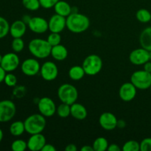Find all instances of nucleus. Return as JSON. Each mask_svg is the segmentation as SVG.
<instances>
[{"mask_svg":"<svg viewBox=\"0 0 151 151\" xmlns=\"http://www.w3.org/2000/svg\"><path fill=\"white\" fill-rule=\"evenodd\" d=\"M90 20L86 15L72 13L66 17V28L73 33H81L88 29Z\"/></svg>","mask_w":151,"mask_h":151,"instance_id":"1","label":"nucleus"},{"mask_svg":"<svg viewBox=\"0 0 151 151\" xmlns=\"http://www.w3.org/2000/svg\"><path fill=\"white\" fill-rule=\"evenodd\" d=\"M28 50L37 59H45L51 55L52 46L43 38H33L28 44Z\"/></svg>","mask_w":151,"mask_h":151,"instance_id":"2","label":"nucleus"},{"mask_svg":"<svg viewBox=\"0 0 151 151\" xmlns=\"http://www.w3.org/2000/svg\"><path fill=\"white\" fill-rule=\"evenodd\" d=\"M25 132L29 135L42 133L47 126V119L41 114H33L25 119L24 121Z\"/></svg>","mask_w":151,"mask_h":151,"instance_id":"3","label":"nucleus"},{"mask_svg":"<svg viewBox=\"0 0 151 151\" xmlns=\"http://www.w3.org/2000/svg\"><path fill=\"white\" fill-rule=\"evenodd\" d=\"M58 97L61 103L72 105L78 98V91L76 87L70 83H63L58 89Z\"/></svg>","mask_w":151,"mask_h":151,"instance_id":"4","label":"nucleus"},{"mask_svg":"<svg viewBox=\"0 0 151 151\" xmlns=\"http://www.w3.org/2000/svg\"><path fill=\"white\" fill-rule=\"evenodd\" d=\"M86 75L94 76L97 75L103 68V60L101 58L95 54H91L86 57L82 64Z\"/></svg>","mask_w":151,"mask_h":151,"instance_id":"5","label":"nucleus"},{"mask_svg":"<svg viewBox=\"0 0 151 151\" xmlns=\"http://www.w3.org/2000/svg\"><path fill=\"white\" fill-rule=\"evenodd\" d=\"M131 82L137 89H148L151 86V73L144 69L135 71L131 75Z\"/></svg>","mask_w":151,"mask_h":151,"instance_id":"6","label":"nucleus"},{"mask_svg":"<svg viewBox=\"0 0 151 151\" xmlns=\"http://www.w3.org/2000/svg\"><path fill=\"white\" fill-rule=\"evenodd\" d=\"M16 113V106L12 100L0 101V122H7L11 120Z\"/></svg>","mask_w":151,"mask_h":151,"instance_id":"7","label":"nucleus"},{"mask_svg":"<svg viewBox=\"0 0 151 151\" xmlns=\"http://www.w3.org/2000/svg\"><path fill=\"white\" fill-rule=\"evenodd\" d=\"M37 106L39 113L46 118L51 117L56 113L57 106L50 97H44L40 98L37 103Z\"/></svg>","mask_w":151,"mask_h":151,"instance_id":"8","label":"nucleus"},{"mask_svg":"<svg viewBox=\"0 0 151 151\" xmlns=\"http://www.w3.org/2000/svg\"><path fill=\"white\" fill-rule=\"evenodd\" d=\"M20 65V59L16 52H8L2 55L0 66L7 72H13Z\"/></svg>","mask_w":151,"mask_h":151,"instance_id":"9","label":"nucleus"},{"mask_svg":"<svg viewBox=\"0 0 151 151\" xmlns=\"http://www.w3.org/2000/svg\"><path fill=\"white\" fill-rule=\"evenodd\" d=\"M41 76L44 81H53L58 75V68L52 61H46L41 66L40 69Z\"/></svg>","mask_w":151,"mask_h":151,"instance_id":"10","label":"nucleus"},{"mask_svg":"<svg viewBox=\"0 0 151 151\" xmlns=\"http://www.w3.org/2000/svg\"><path fill=\"white\" fill-rule=\"evenodd\" d=\"M41 69V64L36 58H27L21 64L22 73L28 77H33L38 75Z\"/></svg>","mask_w":151,"mask_h":151,"instance_id":"11","label":"nucleus"},{"mask_svg":"<svg viewBox=\"0 0 151 151\" xmlns=\"http://www.w3.org/2000/svg\"><path fill=\"white\" fill-rule=\"evenodd\" d=\"M129 60L135 66H142L150 60V54L148 50L143 47L133 50L129 55Z\"/></svg>","mask_w":151,"mask_h":151,"instance_id":"12","label":"nucleus"},{"mask_svg":"<svg viewBox=\"0 0 151 151\" xmlns=\"http://www.w3.org/2000/svg\"><path fill=\"white\" fill-rule=\"evenodd\" d=\"M27 26L32 32L36 34L45 33L49 29L48 21L40 16L32 17Z\"/></svg>","mask_w":151,"mask_h":151,"instance_id":"13","label":"nucleus"},{"mask_svg":"<svg viewBox=\"0 0 151 151\" xmlns=\"http://www.w3.org/2000/svg\"><path fill=\"white\" fill-rule=\"evenodd\" d=\"M117 118L111 112H104L99 118V124L106 131H113L117 127Z\"/></svg>","mask_w":151,"mask_h":151,"instance_id":"14","label":"nucleus"},{"mask_svg":"<svg viewBox=\"0 0 151 151\" xmlns=\"http://www.w3.org/2000/svg\"><path fill=\"white\" fill-rule=\"evenodd\" d=\"M137 88L131 82H127L122 84L119 90V95L124 102H131L137 96Z\"/></svg>","mask_w":151,"mask_h":151,"instance_id":"15","label":"nucleus"},{"mask_svg":"<svg viewBox=\"0 0 151 151\" xmlns=\"http://www.w3.org/2000/svg\"><path fill=\"white\" fill-rule=\"evenodd\" d=\"M49 30L51 32H61L66 28V18L58 14H54L48 21Z\"/></svg>","mask_w":151,"mask_h":151,"instance_id":"16","label":"nucleus"},{"mask_svg":"<svg viewBox=\"0 0 151 151\" xmlns=\"http://www.w3.org/2000/svg\"><path fill=\"white\" fill-rule=\"evenodd\" d=\"M27 148L31 151H39L42 150L43 147L47 143L46 137L41 133L30 135L28 139Z\"/></svg>","mask_w":151,"mask_h":151,"instance_id":"17","label":"nucleus"},{"mask_svg":"<svg viewBox=\"0 0 151 151\" xmlns=\"http://www.w3.org/2000/svg\"><path fill=\"white\" fill-rule=\"evenodd\" d=\"M27 24L22 20H16L10 27V34L13 38H22L26 33Z\"/></svg>","mask_w":151,"mask_h":151,"instance_id":"18","label":"nucleus"},{"mask_svg":"<svg viewBox=\"0 0 151 151\" xmlns=\"http://www.w3.org/2000/svg\"><path fill=\"white\" fill-rule=\"evenodd\" d=\"M71 116L78 120H83L88 116V111L83 105L75 103L71 105Z\"/></svg>","mask_w":151,"mask_h":151,"instance_id":"19","label":"nucleus"},{"mask_svg":"<svg viewBox=\"0 0 151 151\" xmlns=\"http://www.w3.org/2000/svg\"><path fill=\"white\" fill-rule=\"evenodd\" d=\"M50 55L55 60L58 61H62L64 60L68 56V50L66 47L62 44L54 46L52 47L51 55Z\"/></svg>","mask_w":151,"mask_h":151,"instance_id":"20","label":"nucleus"},{"mask_svg":"<svg viewBox=\"0 0 151 151\" xmlns=\"http://www.w3.org/2000/svg\"><path fill=\"white\" fill-rule=\"evenodd\" d=\"M139 44L142 47L151 51V26L143 29L139 35Z\"/></svg>","mask_w":151,"mask_h":151,"instance_id":"21","label":"nucleus"},{"mask_svg":"<svg viewBox=\"0 0 151 151\" xmlns=\"http://www.w3.org/2000/svg\"><path fill=\"white\" fill-rule=\"evenodd\" d=\"M54 10L56 14H58L63 17H67L72 13V7L66 1L60 0L54 6Z\"/></svg>","mask_w":151,"mask_h":151,"instance_id":"22","label":"nucleus"},{"mask_svg":"<svg viewBox=\"0 0 151 151\" xmlns=\"http://www.w3.org/2000/svg\"><path fill=\"white\" fill-rule=\"evenodd\" d=\"M68 75H69V78L72 79V81H78L83 78L86 75V72L82 66L76 65V66H72L69 69Z\"/></svg>","mask_w":151,"mask_h":151,"instance_id":"23","label":"nucleus"},{"mask_svg":"<svg viewBox=\"0 0 151 151\" xmlns=\"http://www.w3.org/2000/svg\"><path fill=\"white\" fill-rule=\"evenodd\" d=\"M10 134L13 137H20L25 132L24 123L22 121H15L10 125L9 128Z\"/></svg>","mask_w":151,"mask_h":151,"instance_id":"24","label":"nucleus"},{"mask_svg":"<svg viewBox=\"0 0 151 151\" xmlns=\"http://www.w3.org/2000/svg\"><path fill=\"white\" fill-rule=\"evenodd\" d=\"M109 144L106 138L103 137H97L95 139L92 144V147L94 151H105L107 150Z\"/></svg>","mask_w":151,"mask_h":151,"instance_id":"25","label":"nucleus"},{"mask_svg":"<svg viewBox=\"0 0 151 151\" xmlns=\"http://www.w3.org/2000/svg\"><path fill=\"white\" fill-rule=\"evenodd\" d=\"M136 18L141 23H148L151 21V11L145 8L139 9L136 13Z\"/></svg>","mask_w":151,"mask_h":151,"instance_id":"26","label":"nucleus"},{"mask_svg":"<svg viewBox=\"0 0 151 151\" xmlns=\"http://www.w3.org/2000/svg\"><path fill=\"white\" fill-rule=\"evenodd\" d=\"M56 113L60 118H67L71 115V106L62 103L56 109Z\"/></svg>","mask_w":151,"mask_h":151,"instance_id":"27","label":"nucleus"},{"mask_svg":"<svg viewBox=\"0 0 151 151\" xmlns=\"http://www.w3.org/2000/svg\"><path fill=\"white\" fill-rule=\"evenodd\" d=\"M10 24L7 19L0 16V39L4 38L10 33Z\"/></svg>","mask_w":151,"mask_h":151,"instance_id":"28","label":"nucleus"},{"mask_svg":"<svg viewBox=\"0 0 151 151\" xmlns=\"http://www.w3.org/2000/svg\"><path fill=\"white\" fill-rule=\"evenodd\" d=\"M24 7L30 11H36L41 7L39 0H22Z\"/></svg>","mask_w":151,"mask_h":151,"instance_id":"29","label":"nucleus"},{"mask_svg":"<svg viewBox=\"0 0 151 151\" xmlns=\"http://www.w3.org/2000/svg\"><path fill=\"white\" fill-rule=\"evenodd\" d=\"M123 151H139L140 143L136 140H128L122 147Z\"/></svg>","mask_w":151,"mask_h":151,"instance_id":"30","label":"nucleus"},{"mask_svg":"<svg viewBox=\"0 0 151 151\" xmlns=\"http://www.w3.org/2000/svg\"><path fill=\"white\" fill-rule=\"evenodd\" d=\"M12 50L14 52H21L24 48V41L22 38H15L11 43Z\"/></svg>","mask_w":151,"mask_h":151,"instance_id":"31","label":"nucleus"},{"mask_svg":"<svg viewBox=\"0 0 151 151\" xmlns=\"http://www.w3.org/2000/svg\"><path fill=\"white\" fill-rule=\"evenodd\" d=\"M27 148V143L23 139H16L11 144V149L13 151H24Z\"/></svg>","mask_w":151,"mask_h":151,"instance_id":"32","label":"nucleus"},{"mask_svg":"<svg viewBox=\"0 0 151 151\" xmlns=\"http://www.w3.org/2000/svg\"><path fill=\"white\" fill-rule=\"evenodd\" d=\"M47 41L52 47L54 46L58 45V44H60L61 36H60V33H58V32H51L47 37Z\"/></svg>","mask_w":151,"mask_h":151,"instance_id":"33","label":"nucleus"},{"mask_svg":"<svg viewBox=\"0 0 151 151\" xmlns=\"http://www.w3.org/2000/svg\"><path fill=\"white\" fill-rule=\"evenodd\" d=\"M4 83L9 87H15L17 84V78L12 72H7L4 78Z\"/></svg>","mask_w":151,"mask_h":151,"instance_id":"34","label":"nucleus"},{"mask_svg":"<svg viewBox=\"0 0 151 151\" xmlns=\"http://www.w3.org/2000/svg\"><path fill=\"white\" fill-rule=\"evenodd\" d=\"M26 94V88L24 86H16L13 91V94L16 98H22Z\"/></svg>","mask_w":151,"mask_h":151,"instance_id":"35","label":"nucleus"},{"mask_svg":"<svg viewBox=\"0 0 151 151\" xmlns=\"http://www.w3.org/2000/svg\"><path fill=\"white\" fill-rule=\"evenodd\" d=\"M140 150L151 151V137L143 139L140 142Z\"/></svg>","mask_w":151,"mask_h":151,"instance_id":"36","label":"nucleus"},{"mask_svg":"<svg viewBox=\"0 0 151 151\" xmlns=\"http://www.w3.org/2000/svg\"><path fill=\"white\" fill-rule=\"evenodd\" d=\"M41 7L44 9H50L54 7V6L60 0H39Z\"/></svg>","mask_w":151,"mask_h":151,"instance_id":"37","label":"nucleus"},{"mask_svg":"<svg viewBox=\"0 0 151 151\" xmlns=\"http://www.w3.org/2000/svg\"><path fill=\"white\" fill-rule=\"evenodd\" d=\"M121 150H122V148H121L118 145L115 144V143L109 144L107 149L108 151H120Z\"/></svg>","mask_w":151,"mask_h":151,"instance_id":"38","label":"nucleus"},{"mask_svg":"<svg viewBox=\"0 0 151 151\" xmlns=\"http://www.w3.org/2000/svg\"><path fill=\"white\" fill-rule=\"evenodd\" d=\"M41 151H56V148L54 145L50 143H46L45 145L43 147Z\"/></svg>","mask_w":151,"mask_h":151,"instance_id":"39","label":"nucleus"},{"mask_svg":"<svg viewBox=\"0 0 151 151\" xmlns=\"http://www.w3.org/2000/svg\"><path fill=\"white\" fill-rule=\"evenodd\" d=\"M64 150L66 151H77L78 147L75 144H69L66 146Z\"/></svg>","mask_w":151,"mask_h":151,"instance_id":"40","label":"nucleus"},{"mask_svg":"<svg viewBox=\"0 0 151 151\" xmlns=\"http://www.w3.org/2000/svg\"><path fill=\"white\" fill-rule=\"evenodd\" d=\"M7 74V72L0 66V83L2 82H4V78H5V75Z\"/></svg>","mask_w":151,"mask_h":151,"instance_id":"41","label":"nucleus"},{"mask_svg":"<svg viewBox=\"0 0 151 151\" xmlns=\"http://www.w3.org/2000/svg\"><path fill=\"white\" fill-rule=\"evenodd\" d=\"M125 126H126V122H125V120L123 119H118L117 121V127L119 128H125Z\"/></svg>","mask_w":151,"mask_h":151,"instance_id":"42","label":"nucleus"},{"mask_svg":"<svg viewBox=\"0 0 151 151\" xmlns=\"http://www.w3.org/2000/svg\"><path fill=\"white\" fill-rule=\"evenodd\" d=\"M143 66H144V70L147 71L148 72H151V60L147 61Z\"/></svg>","mask_w":151,"mask_h":151,"instance_id":"43","label":"nucleus"},{"mask_svg":"<svg viewBox=\"0 0 151 151\" xmlns=\"http://www.w3.org/2000/svg\"><path fill=\"white\" fill-rule=\"evenodd\" d=\"M31 19H32V17H30V16H29V15L26 14V15H24V16H23V17H22V20L23 21V22H24V23L26 24L27 25L28 24H29V21H30Z\"/></svg>","mask_w":151,"mask_h":151,"instance_id":"44","label":"nucleus"},{"mask_svg":"<svg viewBox=\"0 0 151 151\" xmlns=\"http://www.w3.org/2000/svg\"><path fill=\"white\" fill-rule=\"evenodd\" d=\"M81 151H94L92 145H84L81 148Z\"/></svg>","mask_w":151,"mask_h":151,"instance_id":"45","label":"nucleus"},{"mask_svg":"<svg viewBox=\"0 0 151 151\" xmlns=\"http://www.w3.org/2000/svg\"><path fill=\"white\" fill-rule=\"evenodd\" d=\"M3 137H4V134H3L2 130H1V128H0V142H1L2 141Z\"/></svg>","mask_w":151,"mask_h":151,"instance_id":"46","label":"nucleus"},{"mask_svg":"<svg viewBox=\"0 0 151 151\" xmlns=\"http://www.w3.org/2000/svg\"><path fill=\"white\" fill-rule=\"evenodd\" d=\"M78 8L75 7H72V13H78Z\"/></svg>","mask_w":151,"mask_h":151,"instance_id":"47","label":"nucleus"},{"mask_svg":"<svg viewBox=\"0 0 151 151\" xmlns=\"http://www.w3.org/2000/svg\"><path fill=\"white\" fill-rule=\"evenodd\" d=\"M1 59H2V55H1V54H0V63H1Z\"/></svg>","mask_w":151,"mask_h":151,"instance_id":"48","label":"nucleus"},{"mask_svg":"<svg viewBox=\"0 0 151 151\" xmlns=\"http://www.w3.org/2000/svg\"><path fill=\"white\" fill-rule=\"evenodd\" d=\"M149 54H150V60H151V51L149 52Z\"/></svg>","mask_w":151,"mask_h":151,"instance_id":"49","label":"nucleus"},{"mask_svg":"<svg viewBox=\"0 0 151 151\" xmlns=\"http://www.w3.org/2000/svg\"><path fill=\"white\" fill-rule=\"evenodd\" d=\"M150 92H151V86H150Z\"/></svg>","mask_w":151,"mask_h":151,"instance_id":"50","label":"nucleus"},{"mask_svg":"<svg viewBox=\"0 0 151 151\" xmlns=\"http://www.w3.org/2000/svg\"><path fill=\"white\" fill-rule=\"evenodd\" d=\"M150 73H151V72H150Z\"/></svg>","mask_w":151,"mask_h":151,"instance_id":"51","label":"nucleus"}]
</instances>
